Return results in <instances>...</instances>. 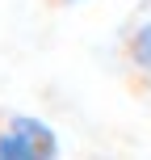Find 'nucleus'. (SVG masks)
<instances>
[{
    "mask_svg": "<svg viewBox=\"0 0 151 160\" xmlns=\"http://www.w3.org/2000/svg\"><path fill=\"white\" fill-rule=\"evenodd\" d=\"M126 63L134 72L151 76V21H139L134 30L126 34Z\"/></svg>",
    "mask_w": 151,
    "mask_h": 160,
    "instance_id": "nucleus-1",
    "label": "nucleus"
},
{
    "mask_svg": "<svg viewBox=\"0 0 151 160\" xmlns=\"http://www.w3.org/2000/svg\"><path fill=\"white\" fill-rule=\"evenodd\" d=\"M55 8H67V4H80V0H50Z\"/></svg>",
    "mask_w": 151,
    "mask_h": 160,
    "instance_id": "nucleus-2",
    "label": "nucleus"
}]
</instances>
